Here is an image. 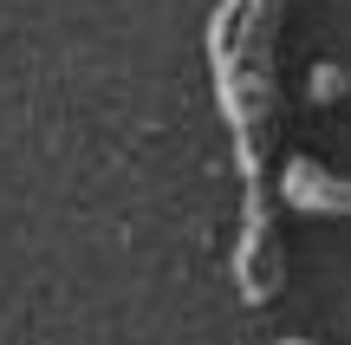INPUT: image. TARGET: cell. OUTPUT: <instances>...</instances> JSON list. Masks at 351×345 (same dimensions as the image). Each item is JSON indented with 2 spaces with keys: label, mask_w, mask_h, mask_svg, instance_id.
<instances>
[{
  "label": "cell",
  "mask_w": 351,
  "mask_h": 345,
  "mask_svg": "<svg viewBox=\"0 0 351 345\" xmlns=\"http://www.w3.org/2000/svg\"><path fill=\"white\" fill-rule=\"evenodd\" d=\"M287 0H215L208 13V72L215 104L228 117L241 163V235H234V287L247 307H267L274 287L261 281L267 248V124H274V20Z\"/></svg>",
  "instance_id": "obj_1"
},
{
  "label": "cell",
  "mask_w": 351,
  "mask_h": 345,
  "mask_svg": "<svg viewBox=\"0 0 351 345\" xmlns=\"http://www.w3.org/2000/svg\"><path fill=\"white\" fill-rule=\"evenodd\" d=\"M280 202L300 209V215H351V182L319 169L313 156H287L280 169Z\"/></svg>",
  "instance_id": "obj_2"
},
{
  "label": "cell",
  "mask_w": 351,
  "mask_h": 345,
  "mask_svg": "<svg viewBox=\"0 0 351 345\" xmlns=\"http://www.w3.org/2000/svg\"><path fill=\"white\" fill-rule=\"evenodd\" d=\"M274 345H313V339H274Z\"/></svg>",
  "instance_id": "obj_3"
}]
</instances>
